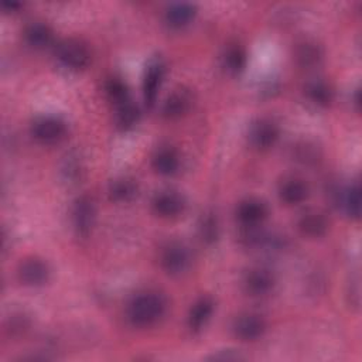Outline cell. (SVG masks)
<instances>
[{
  "label": "cell",
  "instance_id": "1",
  "mask_svg": "<svg viewBox=\"0 0 362 362\" xmlns=\"http://www.w3.org/2000/svg\"><path fill=\"white\" fill-rule=\"evenodd\" d=\"M167 301L158 291H143L134 296L126 308L127 320L134 327H150L163 318Z\"/></svg>",
  "mask_w": 362,
  "mask_h": 362
},
{
  "label": "cell",
  "instance_id": "2",
  "mask_svg": "<svg viewBox=\"0 0 362 362\" xmlns=\"http://www.w3.org/2000/svg\"><path fill=\"white\" fill-rule=\"evenodd\" d=\"M65 133V122L57 116H40L31 123V136L42 144L58 143Z\"/></svg>",
  "mask_w": 362,
  "mask_h": 362
},
{
  "label": "cell",
  "instance_id": "3",
  "mask_svg": "<svg viewBox=\"0 0 362 362\" xmlns=\"http://www.w3.org/2000/svg\"><path fill=\"white\" fill-rule=\"evenodd\" d=\"M57 57L59 62L74 71L83 69L90 61V52L88 47L78 40H65L57 48Z\"/></svg>",
  "mask_w": 362,
  "mask_h": 362
},
{
  "label": "cell",
  "instance_id": "4",
  "mask_svg": "<svg viewBox=\"0 0 362 362\" xmlns=\"http://www.w3.org/2000/svg\"><path fill=\"white\" fill-rule=\"evenodd\" d=\"M189 250L181 242H168L160 255V263L168 274H181L189 266Z\"/></svg>",
  "mask_w": 362,
  "mask_h": 362
},
{
  "label": "cell",
  "instance_id": "5",
  "mask_svg": "<svg viewBox=\"0 0 362 362\" xmlns=\"http://www.w3.org/2000/svg\"><path fill=\"white\" fill-rule=\"evenodd\" d=\"M72 222L78 235L88 236L95 222V205L90 197L81 195L74 202Z\"/></svg>",
  "mask_w": 362,
  "mask_h": 362
},
{
  "label": "cell",
  "instance_id": "6",
  "mask_svg": "<svg viewBox=\"0 0 362 362\" xmlns=\"http://www.w3.org/2000/svg\"><path fill=\"white\" fill-rule=\"evenodd\" d=\"M266 322L262 315L256 313L240 314L233 324V331L242 341H255L263 335Z\"/></svg>",
  "mask_w": 362,
  "mask_h": 362
},
{
  "label": "cell",
  "instance_id": "7",
  "mask_svg": "<svg viewBox=\"0 0 362 362\" xmlns=\"http://www.w3.org/2000/svg\"><path fill=\"white\" fill-rule=\"evenodd\" d=\"M274 276L266 267H253L245 276V288L249 294L262 297L269 294L274 287Z\"/></svg>",
  "mask_w": 362,
  "mask_h": 362
},
{
  "label": "cell",
  "instance_id": "8",
  "mask_svg": "<svg viewBox=\"0 0 362 362\" xmlns=\"http://www.w3.org/2000/svg\"><path fill=\"white\" fill-rule=\"evenodd\" d=\"M151 205L154 212L163 218H174L184 211L182 197L178 192L171 189H164L157 192L153 197Z\"/></svg>",
  "mask_w": 362,
  "mask_h": 362
},
{
  "label": "cell",
  "instance_id": "9",
  "mask_svg": "<svg viewBox=\"0 0 362 362\" xmlns=\"http://www.w3.org/2000/svg\"><path fill=\"white\" fill-rule=\"evenodd\" d=\"M236 216L243 226L255 228L267 216V206L260 199L247 198L238 205Z\"/></svg>",
  "mask_w": 362,
  "mask_h": 362
},
{
  "label": "cell",
  "instance_id": "10",
  "mask_svg": "<svg viewBox=\"0 0 362 362\" xmlns=\"http://www.w3.org/2000/svg\"><path fill=\"white\" fill-rule=\"evenodd\" d=\"M49 277V267L45 262L37 257L25 259L18 267V279L25 286H41Z\"/></svg>",
  "mask_w": 362,
  "mask_h": 362
},
{
  "label": "cell",
  "instance_id": "11",
  "mask_svg": "<svg viewBox=\"0 0 362 362\" xmlns=\"http://www.w3.org/2000/svg\"><path fill=\"white\" fill-rule=\"evenodd\" d=\"M164 78V64L160 59H154L147 65L144 79H143V96L148 107L156 102L157 92Z\"/></svg>",
  "mask_w": 362,
  "mask_h": 362
},
{
  "label": "cell",
  "instance_id": "12",
  "mask_svg": "<svg viewBox=\"0 0 362 362\" xmlns=\"http://www.w3.org/2000/svg\"><path fill=\"white\" fill-rule=\"evenodd\" d=\"M249 137L255 147L264 150L274 146V143L277 141L279 127L274 122L269 119H260L252 126Z\"/></svg>",
  "mask_w": 362,
  "mask_h": 362
},
{
  "label": "cell",
  "instance_id": "13",
  "mask_svg": "<svg viewBox=\"0 0 362 362\" xmlns=\"http://www.w3.org/2000/svg\"><path fill=\"white\" fill-rule=\"evenodd\" d=\"M192 105V95L189 90L180 88L175 89L163 105V115L167 119H178L185 115Z\"/></svg>",
  "mask_w": 362,
  "mask_h": 362
},
{
  "label": "cell",
  "instance_id": "14",
  "mask_svg": "<svg viewBox=\"0 0 362 362\" xmlns=\"http://www.w3.org/2000/svg\"><path fill=\"white\" fill-rule=\"evenodd\" d=\"M279 195L283 202L287 205H298L308 195V187L303 180L287 178L281 182L279 188Z\"/></svg>",
  "mask_w": 362,
  "mask_h": 362
},
{
  "label": "cell",
  "instance_id": "15",
  "mask_svg": "<svg viewBox=\"0 0 362 362\" xmlns=\"http://www.w3.org/2000/svg\"><path fill=\"white\" fill-rule=\"evenodd\" d=\"M214 313V301L209 297H201L194 303L188 314V327L191 331H199L205 327Z\"/></svg>",
  "mask_w": 362,
  "mask_h": 362
},
{
  "label": "cell",
  "instance_id": "16",
  "mask_svg": "<svg viewBox=\"0 0 362 362\" xmlns=\"http://www.w3.org/2000/svg\"><path fill=\"white\" fill-rule=\"evenodd\" d=\"M154 170L161 175H173L180 167V157L171 147L158 148L151 158Z\"/></svg>",
  "mask_w": 362,
  "mask_h": 362
},
{
  "label": "cell",
  "instance_id": "17",
  "mask_svg": "<svg viewBox=\"0 0 362 362\" xmlns=\"http://www.w3.org/2000/svg\"><path fill=\"white\" fill-rule=\"evenodd\" d=\"M195 16V6L191 3H173L165 10V21L170 27L181 28L191 23Z\"/></svg>",
  "mask_w": 362,
  "mask_h": 362
},
{
  "label": "cell",
  "instance_id": "18",
  "mask_svg": "<svg viewBox=\"0 0 362 362\" xmlns=\"http://www.w3.org/2000/svg\"><path fill=\"white\" fill-rule=\"evenodd\" d=\"M24 38L30 47L35 49H41L51 44L52 31L47 24L41 21H34L25 27Z\"/></svg>",
  "mask_w": 362,
  "mask_h": 362
},
{
  "label": "cell",
  "instance_id": "19",
  "mask_svg": "<svg viewBox=\"0 0 362 362\" xmlns=\"http://www.w3.org/2000/svg\"><path fill=\"white\" fill-rule=\"evenodd\" d=\"M328 222L325 216L317 211L305 212L300 221H298V229L310 238H318L322 236L327 232Z\"/></svg>",
  "mask_w": 362,
  "mask_h": 362
},
{
  "label": "cell",
  "instance_id": "20",
  "mask_svg": "<svg viewBox=\"0 0 362 362\" xmlns=\"http://www.w3.org/2000/svg\"><path fill=\"white\" fill-rule=\"evenodd\" d=\"M109 195L116 202H129L137 195V184L129 177L116 178L109 185Z\"/></svg>",
  "mask_w": 362,
  "mask_h": 362
},
{
  "label": "cell",
  "instance_id": "21",
  "mask_svg": "<svg viewBox=\"0 0 362 362\" xmlns=\"http://www.w3.org/2000/svg\"><path fill=\"white\" fill-rule=\"evenodd\" d=\"M339 205L342 206L344 212L354 219L359 218L361 212V189L358 184L349 185L341 191L339 195Z\"/></svg>",
  "mask_w": 362,
  "mask_h": 362
},
{
  "label": "cell",
  "instance_id": "22",
  "mask_svg": "<svg viewBox=\"0 0 362 362\" xmlns=\"http://www.w3.org/2000/svg\"><path fill=\"white\" fill-rule=\"evenodd\" d=\"M245 65H246L245 49L238 44L229 45L223 54V66L226 68V71L230 74H239L243 71Z\"/></svg>",
  "mask_w": 362,
  "mask_h": 362
},
{
  "label": "cell",
  "instance_id": "23",
  "mask_svg": "<svg viewBox=\"0 0 362 362\" xmlns=\"http://www.w3.org/2000/svg\"><path fill=\"white\" fill-rule=\"evenodd\" d=\"M116 110V123L122 130H127L133 127L139 120V109L137 106L130 100H124L122 103H117Z\"/></svg>",
  "mask_w": 362,
  "mask_h": 362
},
{
  "label": "cell",
  "instance_id": "24",
  "mask_svg": "<svg viewBox=\"0 0 362 362\" xmlns=\"http://www.w3.org/2000/svg\"><path fill=\"white\" fill-rule=\"evenodd\" d=\"M305 95L313 103L318 106H325L332 99V90L324 81L308 82L305 86Z\"/></svg>",
  "mask_w": 362,
  "mask_h": 362
},
{
  "label": "cell",
  "instance_id": "25",
  "mask_svg": "<svg viewBox=\"0 0 362 362\" xmlns=\"http://www.w3.org/2000/svg\"><path fill=\"white\" fill-rule=\"evenodd\" d=\"M105 90H106L109 99L112 102H115L116 105L129 99L126 83L119 78H109L105 83Z\"/></svg>",
  "mask_w": 362,
  "mask_h": 362
},
{
  "label": "cell",
  "instance_id": "26",
  "mask_svg": "<svg viewBox=\"0 0 362 362\" xmlns=\"http://www.w3.org/2000/svg\"><path fill=\"white\" fill-rule=\"evenodd\" d=\"M320 49L315 47V44L304 42L297 49V59L303 66H311L315 65L320 59Z\"/></svg>",
  "mask_w": 362,
  "mask_h": 362
},
{
  "label": "cell",
  "instance_id": "27",
  "mask_svg": "<svg viewBox=\"0 0 362 362\" xmlns=\"http://www.w3.org/2000/svg\"><path fill=\"white\" fill-rule=\"evenodd\" d=\"M199 232L204 240L214 242L218 236V226L216 221L212 216H205L199 225Z\"/></svg>",
  "mask_w": 362,
  "mask_h": 362
},
{
  "label": "cell",
  "instance_id": "28",
  "mask_svg": "<svg viewBox=\"0 0 362 362\" xmlns=\"http://www.w3.org/2000/svg\"><path fill=\"white\" fill-rule=\"evenodd\" d=\"M1 7H3V10H4V11H14L16 8H18V7H20V4H18V3L4 1V3L1 4Z\"/></svg>",
  "mask_w": 362,
  "mask_h": 362
}]
</instances>
